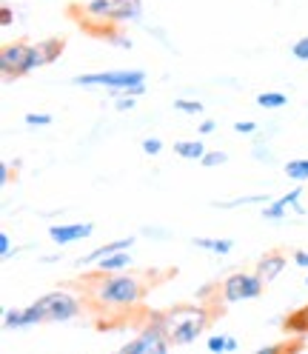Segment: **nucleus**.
Listing matches in <instances>:
<instances>
[{
    "label": "nucleus",
    "mask_w": 308,
    "mask_h": 354,
    "mask_svg": "<svg viewBox=\"0 0 308 354\" xmlns=\"http://www.w3.org/2000/svg\"><path fill=\"white\" fill-rule=\"evenodd\" d=\"M40 66H46V63H43V57H40L37 46L32 43V46H29V55H26V63H23V72H20V75H23V77H29L32 72H37V69H40Z\"/></svg>",
    "instance_id": "nucleus-27"
},
{
    "label": "nucleus",
    "mask_w": 308,
    "mask_h": 354,
    "mask_svg": "<svg viewBox=\"0 0 308 354\" xmlns=\"http://www.w3.org/2000/svg\"><path fill=\"white\" fill-rule=\"evenodd\" d=\"M15 252H17V249H12V237H9L6 232H0V257L9 260Z\"/></svg>",
    "instance_id": "nucleus-35"
},
{
    "label": "nucleus",
    "mask_w": 308,
    "mask_h": 354,
    "mask_svg": "<svg viewBox=\"0 0 308 354\" xmlns=\"http://www.w3.org/2000/svg\"><path fill=\"white\" fill-rule=\"evenodd\" d=\"M140 20H143V0H115V15H112L115 26L140 24Z\"/></svg>",
    "instance_id": "nucleus-12"
},
{
    "label": "nucleus",
    "mask_w": 308,
    "mask_h": 354,
    "mask_svg": "<svg viewBox=\"0 0 308 354\" xmlns=\"http://www.w3.org/2000/svg\"><path fill=\"white\" fill-rule=\"evenodd\" d=\"M95 232L92 223H60V226H49V240L55 246H72L77 240H89Z\"/></svg>",
    "instance_id": "nucleus-9"
},
{
    "label": "nucleus",
    "mask_w": 308,
    "mask_h": 354,
    "mask_svg": "<svg viewBox=\"0 0 308 354\" xmlns=\"http://www.w3.org/2000/svg\"><path fill=\"white\" fill-rule=\"evenodd\" d=\"M3 328L6 331H23V308H6L3 312Z\"/></svg>",
    "instance_id": "nucleus-26"
},
{
    "label": "nucleus",
    "mask_w": 308,
    "mask_h": 354,
    "mask_svg": "<svg viewBox=\"0 0 308 354\" xmlns=\"http://www.w3.org/2000/svg\"><path fill=\"white\" fill-rule=\"evenodd\" d=\"M40 323H46V315H43L40 303L35 300V303H29V306L23 308V331H26V328H35V326H40Z\"/></svg>",
    "instance_id": "nucleus-24"
},
{
    "label": "nucleus",
    "mask_w": 308,
    "mask_h": 354,
    "mask_svg": "<svg viewBox=\"0 0 308 354\" xmlns=\"http://www.w3.org/2000/svg\"><path fill=\"white\" fill-rule=\"evenodd\" d=\"M260 217H262V220H269V223H282V220L289 217V209H285L280 201H271V203L262 206Z\"/></svg>",
    "instance_id": "nucleus-22"
},
{
    "label": "nucleus",
    "mask_w": 308,
    "mask_h": 354,
    "mask_svg": "<svg viewBox=\"0 0 308 354\" xmlns=\"http://www.w3.org/2000/svg\"><path fill=\"white\" fill-rule=\"evenodd\" d=\"M72 86L80 88H106L115 97H143L146 95V72L143 69H115V72H92L77 75Z\"/></svg>",
    "instance_id": "nucleus-3"
},
{
    "label": "nucleus",
    "mask_w": 308,
    "mask_h": 354,
    "mask_svg": "<svg viewBox=\"0 0 308 354\" xmlns=\"http://www.w3.org/2000/svg\"><path fill=\"white\" fill-rule=\"evenodd\" d=\"M305 286H308V274H305Z\"/></svg>",
    "instance_id": "nucleus-43"
},
{
    "label": "nucleus",
    "mask_w": 308,
    "mask_h": 354,
    "mask_svg": "<svg viewBox=\"0 0 308 354\" xmlns=\"http://www.w3.org/2000/svg\"><path fill=\"white\" fill-rule=\"evenodd\" d=\"M282 328L289 331V335H300V337H308V306L302 308H294L291 315H285L282 320Z\"/></svg>",
    "instance_id": "nucleus-15"
},
{
    "label": "nucleus",
    "mask_w": 308,
    "mask_h": 354,
    "mask_svg": "<svg viewBox=\"0 0 308 354\" xmlns=\"http://www.w3.org/2000/svg\"><path fill=\"white\" fill-rule=\"evenodd\" d=\"M174 112H180V115H203V103L200 100H191V97H180V100H174Z\"/></svg>",
    "instance_id": "nucleus-25"
},
{
    "label": "nucleus",
    "mask_w": 308,
    "mask_h": 354,
    "mask_svg": "<svg viewBox=\"0 0 308 354\" xmlns=\"http://www.w3.org/2000/svg\"><path fill=\"white\" fill-rule=\"evenodd\" d=\"M131 249H123V252H115V254H106L95 263V272L100 274H115V272H128L131 269Z\"/></svg>",
    "instance_id": "nucleus-13"
},
{
    "label": "nucleus",
    "mask_w": 308,
    "mask_h": 354,
    "mask_svg": "<svg viewBox=\"0 0 308 354\" xmlns=\"http://www.w3.org/2000/svg\"><path fill=\"white\" fill-rule=\"evenodd\" d=\"M206 348H209L211 354H234V351L240 348V343H237V337H231V335H211V337L206 340Z\"/></svg>",
    "instance_id": "nucleus-20"
},
{
    "label": "nucleus",
    "mask_w": 308,
    "mask_h": 354,
    "mask_svg": "<svg viewBox=\"0 0 308 354\" xmlns=\"http://www.w3.org/2000/svg\"><path fill=\"white\" fill-rule=\"evenodd\" d=\"M112 15H115V0H89L83 6V29L97 35L100 26L112 24Z\"/></svg>",
    "instance_id": "nucleus-8"
},
{
    "label": "nucleus",
    "mask_w": 308,
    "mask_h": 354,
    "mask_svg": "<svg viewBox=\"0 0 308 354\" xmlns=\"http://www.w3.org/2000/svg\"><path fill=\"white\" fill-rule=\"evenodd\" d=\"M223 163H229V154H226V151H220V149L206 151V154H203V160H200L203 169H217V166H223Z\"/></svg>",
    "instance_id": "nucleus-29"
},
{
    "label": "nucleus",
    "mask_w": 308,
    "mask_h": 354,
    "mask_svg": "<svg viewBox=\"0 0 308 354\" xmlns=\"http://www.w3.org/2000/svg\"><path fill=\"white\" fill-rule=\"evenodd\" d=\"M0 26H3V29H12L15 26V9L9 3L0 6Z\"/></svg>",
    "instance_id": "nucleus-34"
},
{
    "label": "nucleus",
    "mask_w": 308,
    "mask_h": 354,
    "mask_svg": "<svg viewBox=\"0 0 308 354\" xmlns=\"http://www.w3.org/2000/svg\"><path fill=\"white\" fill-rule=\"evenodd\" d=\"M83 295L89 300V306L100 308V312H131V308H137L143 303L146 286L131 272H115V274L95 272L86 280Z\"/></svg>",
    "instance_id": "nucleus-1"
},
{
    "label": "nucleus",
    "mask_w": 308,
    "mask_h": 354,
    "mask_svg": "<svg viewBox=\"0 0 308 354\" xmlns=\"http://www.w3.org/2000/svg\"><path fill=\"white\" fill-rule=\"evenodd\" d=\"M37 46V52H40V57H43V63H55L63 52H66V40L63 37H43V40H37L35 43Z\"/></svg>",
    "instance_id": "nucleus-17"
},
{
    "label": "nucleus",
    "mask_w": 308,
    "mask_h": 354,
    "mask_svg": "<svg viewBox=\"0 0 308 354\" xmlns=\"http://www.w3.org/2000/svg\"><path fill=\"white\" fill-rule=\"evenodd\" d=\"M191 246L203 249V252H211V254H229L234 249V240H229V237H194Z\"/></svg>",
    "instance_id": "nucleus-16"
},
{
    "label": "nucleus",
    "mask_w": 308,
    "mask_h": 354,
    "mask_svg": "<svg viewBox=\"0 0 308 354\" xmlns=\"http://www.w3.org/2000/svg\"><path fill=\"white\" fill-rule=\"evenodd\" d=\"M43 315H46V323H72L83 315L86 308V295H77L72 289H55V292H46L43 297H37Z\"/></svg>",
    "instance_id": "nucleus-5"
},
{
    "label": "nucleus",
    "mask_w": 308,
    "mask_h": 354,
    "mask_svg": "<svg viewBox=\"0 0 308 354\" xmlns=\"http://www.w3.org/2000/svg\"><path fill=\"white\" fill-rule=\"evenodd\" d=\"M271 203L269 194H246V197H234V201H214V209H246V206H266Z\"/></svg>",
    "instance_id": "nucleus-18"
},
{
    "label": "nucleus",
    "mask_w": 308,
    "mask_h": 354,
    "mask_svg": "<svg viewBox=\"0 0 308 354\" xmlns=\"http://www.w3.org/2000/svg\"><path fill=\"white\" fill-rule=\"evenodd\" d=\"M206 151L209 149L203 146V140H177V143H174V154L183 158V160H197V163H200Z\"/></svg>",
    "instance_id": "nucleus-19"
},
{
    "label": "nucleus",
    "mask_w": 308,
    "mask_h": 354,
    "mask_svg": "<svg viewBox=\"0 0 308 354\" xmlns=\"http://www.w3.org/2000/svg\"><path fill=\"white\" fill-rule=\"evenodd\" d=\"M291 57L300 63H308V35H302L291 43Z\"/></svg>",
    "instance_id": "nucleus-30"
},
{
    "label": "nucleus",
    "mask_w": 308,
    "mask_h": 354,
    "mask_svg": "<svg viewBox=\"0 0 308 354\" xmlns=\"http://www.w3.org/2000/svg\"><path fill=\"white\" fill-rule=\"evenodd\" d=\"M60 257H63V254H43L40 260H43V263H57Z\"/></svg>",
    "instance_id": "nucleus-42"
},
{
    "label": "nucleus",
    "mask_w": 308,
    "mask_h": 354,
    "mask_svg": "<svg viewBox=\"0 0 308 354\" xmlns=\"http://www.w3.org/2000/svg\"><path fill=\"white\" fill-rule=\"evenodd\" d=\"M254 103H257L260 109H282L285 103H289V97H285L282 92H260V95L254 97Z\"/></svg>",
    "instance_id": "nucleus-23"
},
{
    "label": "nucleus",
    "mask_w": 308,
    "mask_h": 354,
    "mask_svg": "<svg viewBox=\"0 0 308 354\" xmlns=\"http://www.w3.org/2000/svg\"><path fill=\"white\" fill-rule=\"evenodd\" d=\"M262 292H266V283L260 280L257 272H231L220 283V295H217L214 306H234V303L257 300Z\"/></svg>",
    "instance_id": "nucleus-6"
},
{
    "label": "nucleus",
    "mask_w": 308,
    "mask_h": 354,
    "mask_svg": "<svg viewBox=\"0 0 308 354\" xmlns=\"http://www.w3.org/2000/svg\"><path fill=\"white\" fill-rule=\"evenodd\" d=\"M169 348H171V343L160 326V312H146L137 337L123 343L120 354H166Z\"/></svg>",
    "instance_id": "nucleus-4"
},
{
    "label": "nucleus",
    "mask_w": 308,
    "mask_h": 354,
    "mask_svg": "<svg viewBox=\"0 0 308 354\" xmlns=\"http://www.w3.org/2000/svg\"><path fill=\"white\" fill-rule=\"evenodd\" d=\"M214 129H217V123H214V120H209V118H206L200 126H197V131H200L203 138H206V135H214Z\"/></svg>",
    "instance_id": "nucleus-41"
},
{
    "label": "nucleus",
    "mask_w": 308,
    "mask_h": 354,
    "mask_svg": "<svg viewBox=\"0 0 308 354\" xmlns=\"http://www.w3.org/2000/svg\"><path fill=\"white\" fill-rule=\"evenodd\" d=\"M234 131H237V135L254 138V135H260V126H257L254 120H237V123H234Z\"/></svg>",
    "instance_id": "nucleus-33"
},
{
    "label": "nucleus",
    "mask_w": 308,
    "mask_h": 354,
    "mask_svg": "<svg viewBox=\"0 0 308 354\" xmlns=\"http://www.w3.org/2000/svg\"><path fill=\"white\" fill-rule=\"evenodd\" d=\"M137 109V97H117L115 100V112H135Z\"/></svg>",
    "instance_id": "nucleus-36"
},
{
    "label": "nucleus",
    "mask_w": 308,
    "mask_h": 354,
    "mask_svg": "<svg viewBox=\"0 0 308 354\" xmlns=\"http://www.w3.org/2000/svg\"><path fill=\"white\" fill-rule=\"evenodd\" d=\"M52 120H55V118H52L49 112H29V115L23 118L26 126H37V129H40V126H52Z\"/></svg>",
    "instance_id": "nucleus-31"
},
{
    "label": "nucleus",
    "mask_w": 308,
    "mask_h": 354,
    "mask_svg": "<svg viewBox=\"0 0 308 354\" xmlns=\"http://www.w3.org/2000/svg\"><path fill=\"white\" fill-rule=\"evenodd\" d=\"M291 263L300 266V269H308V249H294L291 252Z\"/></svg>",
    "instance_id": "nucleus-38"
},
{
    "label": "nucleus",
    "mask_w": 308,
    "mask_h": 354,
    "mask_svg": "<svg viewBox=\"0 0 308 354\" xmlns=\"http://www.w3.org/2000/svg\"><path fill=\"white\" fill-rule=\"evenodd\" d=\"M143 234H148V237H160V240H166V237H169V229H157V226H143Z\"/></svg>",
    "instance_id": "nucleus-40"
},
{
    "label": "nucleus",
    "mask_w": 308,
    "mask_h": 354,
    "mask_svg": "<svg viewBox=\"0 0 308 354\" xmlns=\"http://www.w3.org/2000/svg\"><path fill=\"white\" fill-rule=\"evenodd\" d=\"M29 40H15V43H6L3 52H0V75H3V83H15L23 75V63H26V55H29Z\"/></svg>",
    "instance_id": "nucleus-7"
},
{
    "label": "nucleus",
    "mask_w": 308,
    "mask_h": 354,
    "mask_svg": "<svg viewBox=\"0 0 308 354\" xmlns=\"http://www.w3.org/2000/svg\"><path fill=\"white\" fill-rule=\"evenodd\" d=\"M251 158L260 160V163H271V160H274V154H271L266 146H254V149H251Z\"/></svg>",
    "instance_id": "nucleus-37"
},
{
    "label": "nucleus",
    "mask_w": 308,
    "mask_h": 354,
    "mask_svg": "<svg viewBox=\"0 0 308 354\" xmlns=\"http://www.w3.org/2000/svg\"><path fill=\"white\" fill-rule=\"evenodd\" d=\"M140 149H143V154H148V158H157V154L163 151V140L160 138H143Z\"/></svg>",
    "instance_id": "nucleus-32"
},
{
    "label": "nucleus",
    "mask_w": 308,
    "mask_h": 354,
    "mask_svg": "<svg viewBox=\"0 0 308 354\" xmlns=\"http://www.w3.org/2000/svg\"><path fill=\"white\" fill-rule=\"evenodd\" d=\"M123 249H135V237H120V240H112V243H103V246L92 249L89 254H83V257L77 260V269H86V266H95L100 257L115 254V252H123Z\"/></svg>",
    "instance_id": "nucleus-11"
},
{
    "label": "nucleus",
    "mask_w": 308,
    "mask_h": 354,
    "mask_svg": "<svg viewBox=\"0 0 308 354\" xmlns=\"http://www.w3.org/2000/svg\"><path fill=\"white\" fill-rule=\"evenodd\" d=\"M217 295H220V283H203L200 289L194 292V300H200V303H211V306H214Z\"/></svg>",
    "instance_id": "nucleus-28"
},
{
    "label": "nucleus",
    "mask_w": 308,
    "mask_h": 354,
    "mask_svg": "<svg viewBox=\"0 0 308 354\" xmlns=\"http://www.w3.org/2000/svg\"><path fill=\"white\" fill-rule=\"evenodd\" d=\"M285 266H289V257H285L282 252H266L260 257V263H257V274H260V280L266 283V286H271L282 272H285Z\"/></svg>",
    "instance_id": "nucleus-10"
},
{
    "label": "nucleus",
    "mask_w": 308,
    "mask_h": 354,
    "mask_svg": "<svg viewBox=\"0 0 308 354\" xmlns=\"http://www.w3.org/2000/svg\"><path fill=\"white\" fill-rule=\"evenodd\" d=\"M17 166H20V163H15V166H12L9 160H3V163H0V183L6 186V183L12 180V169H17Z\"/></svg>",
    "instance_id": "nucleus-39"
},
{
    "label": "nucleus",
    "mask_w": 308,
    "mask_h": 354,
    "mask_svg": "<svg viewBox=\"0 0 308 354\" xmlns=\"http://www.w3.org/2000/svg\"><path fill=\"white\" fill-rule=\"evenodd\" d=\"M95 37L106 40L108 46H115V49H123V52H128L131 46H135V40H131V37H128V35L123 32V26H115V24H106V26H100V32H97Z\"/></svg>",
    "instance_id": "nucleus-14"
},
{
    "label": "nucleus",
    "mask_w": 308,
    "mask_h": 354,
    "mask_svg": "<svg viewBox=\"0 0 308 354\" xmlns=\"http://www.w3.org/2000/svg\"><path fill=\"white\" fill-rule=\"evenodd\" d=\"M285 177L294 183H308V158H294L285 163Z\"/></svg>",
    "instance_id": "nucleus-21"
},
{
    "label": "nucleus",
    "mask_w": 308,
    "mask_h": 354,
    "mask_svg": "<svg viewBox=\"0 0 308 354\" xmlns=\"http://www.w3.org/2000/svg\"><path fill=\"white\" fill-rule=\"evenodd\" d=\"M214 320V312H211V303H177L160 312V326L166 331V337L171 343V348H180V346H191L200 340L203 331H209Z\"/></svg>",
    "instance_id": "nucleus-2"
}]
</instances>
